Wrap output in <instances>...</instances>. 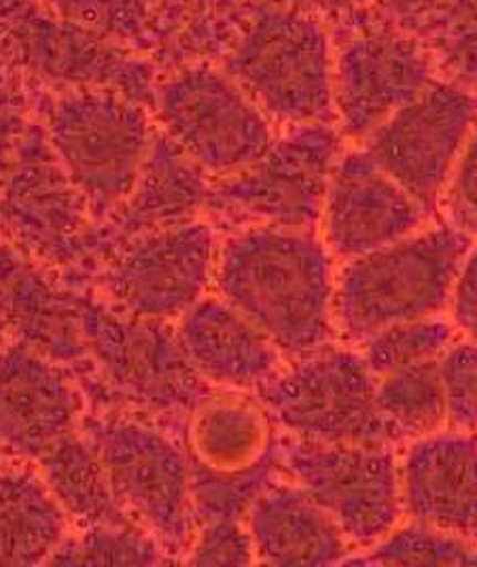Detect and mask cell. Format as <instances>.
<instances>
[{
  "label": "cell",
  "mask_w": 477,
  "mask_h": 567,
  "mask_svg": "<svg viewBox=\"0 0 477 567\" xmlns=\"http://www.w3.org/2000/svg\"><path fill=\"white\" fill-rule=\"evenodd\" d=\"M212 281L280 353L300 358L335 336V275L312 230L251 226L219 245Z\"/></svg>",
  "instance_id": "cell-1"
},
{
  "label": "cell",
  "mask_w": 477,
  "mask_h": 567,
  "mask_svg": "<svg viewBox=\"0 0 477 567\" xmlns=\"http://www.w3.org/2000/svg\"><path fill=\"white\" fill-rule=\"evenodd\" d=\"M219 64L272 124H335L333 43L323 18L247 0Z\"/></svg>",
  "instance_id": "cell-3"
},
{
  "label": "cell",
  "mask_w": 477,
  "mask_h": 567,
  "mask_svg": "<svg viewBox=\"0 0 477 567\" xmlns=\"http://www.w3.org/2000/svg\"><path fill=\"white\" fill-rule=\"evenodd\" d=\"M32 120L34 94L30 81L0 50V181L4 179Z\"/></svg>",
  "instance_id": "cell-34"
},
{
  "label": "cell",
  "mask_w": 477,
  "mask_h": 567,
  "mask_svg": "<svg viewBox=\"0 0 477 567\" xmlns=\"http://www.w3.org/2000/svg\"><path fill=\"white\" fill-rule=\"evenodd\" d=\"M2 465H4V451L0 449V467H2Z\"/></svg>",
  "instance_id": "cell-42"
},
{
  "label": "cell",
  "mask_w": 477,
  "mask_h": 567,
  "mask_svg": "<svg viewBox=\"0 0 477 567\" xmlns=\"http://www.w3.org/2000/svg\"><path fill=\"white\" fill-rule=\"evenodd\" d=\"M55 16L155 62L164 30L153 0H43Z\"/></svg>",
  "instance_id": "cell-27"
},
{
  "label": "cell",
  "mask_w": 477,
  "mask_h": 567,
  "mask_svg": "<svg viewBox=\"0 0 477 567\" xmlns=\"http://www.w3.org/2000/svg\"><path fill=\"white\" fill-rule=\"evenodd\" d=\"M444 78L477 92V22L428 50Z\"/></svg>",
  "instance_id": "cell-38"
},
{
  "label": "cell",
  "mask_w": 477,
  "mask_h": 567,
  "mask_svg": "<svg viewBox=\"0 0 477 567\" xmlns=\"http://www.w3.org/2000/svg\"><path fill=\"white\" fill-rule=\"evenodd\" d=\"M280 472L302 487L346 540L374 546L403 515L402 474L391 444L295 439L278 442Z\"/></svg>",
  "instance_id": "cell-12"
},
{
  "label": "cell",
  "mask_w": 477,
  "mask_h": 567,
  "mask_svg": "<svg viewBox=\"0 0 477 567\" xmlns=\"http://www.w3.org/2000/svg\"><path fill=\"white\" fill-rule=\"evenodd\" d=\"M37 462L41 478L69 520L73 518L85 529L136 523L115 495L94 442L81 430L58 440Z\"/></svg>",
  "instance_id": "cell-25"
},
{
  "label": "cell",
  "mask_w": 477,
  "mask_h": 567,
  "mask_svg": "<svg viewBox=\"0 0 477 567\" xmlns=\"http://www.w3.org/2000/svg\"><path fill=\"white\" fill-rule=\"evenodd\" d=\"M376 400L393 442L435 434L448 421L439 360L377 377Z\"/></svg>",
  "instance_id": "cell-26"
},
{
  "label": "cell",
  "mask_w": 477,
  "mask_h": 567,
  "mask_svg": "<svg viewBox=\"0 0 477 567\" xmlns=\"http://www.w3.org/2000/svg\"><path fill=\"white\" fill-rule=\"evenodd\" d=\"M69 538V516L41 474L24 465L0 467V566L48 564Z\"/></svg>",
  "instance_id": "cell-24"
},
{
  "label": "cell",
  "mask_w": 477,
  "mask_h": 567,
  "mask_svg": "<svg viewBox=\"0 0 477 567\" xmlns=\"http://www.w3.org/2000/svg\"><path fill=\"white\" fill-rule=\"evenodd\" d=\"M152 109L159 130L210 179L249 166L274 141L272 120L215 60L168 69Z\"/></svg>",
  "instance_id": "cell-10"
},
{
  "label": "cell",
  "mask_w": 477,
  "mask_h": 567,
  "mask_svg": "<svg viewBox=\"0 0 477 567\" xmlns=\"http://www.w3.org/2000/svg\"><path fill=\"white\" fill-rule=\"evenodd\" d=\"M173 561L138 523L117 527H87L66 538L48 564L53 566H159Z\"/></svg>",
  "instance_id": "cell-29"
},
{
  "label": "cell",
  "mask_w": 477,
  "mask_h": 567,
  "mask_svg": "<svg viewBox=\"0 0 477 567\" xmlns=\"http://www.w3.org/2000/svg\"><path fill=\"white\" fill-rule=\"evenodd\" d=\"M377 377L363 353L325 344L295 358L257 389L284 432L314 442L393 444L380 414Z\"/></svg>",
  "instance_id": "cell-11"
},
{
  "label": "cell",
  "mask_w": 477,
  "mask_h": 567,
  "mask_svg": "<svg viewBox=\"0 0 477 567\" xmlns=\"http://www.w3.org/2000/svg\"><path fill=\"white\" fill-rule=\"evenodd\" d=\"M2 336H4V330H2V328H0V349H2V347H4V344H2Z\"/></svg>",
  "instance_id": "cell-43"
},
{
  "label": "cell",
  "mask_w": 477,
  "mask_h": 567,
  "mask_svg": "<svg viewBox=\"0 0 477 567\" xmlns=\"http://www.w3.org/2000/svg\"><path fill=\"white\" fill-rule=\"evenodd\" d=\"M344 564L365 566H477V544L412 523L393 529L361 559Z\"/></svg>",
  "instance_id": "cell-30"
},
{
  "label": "cell",
  "mask_w": 477,
  "mask_h": 567,
  "mask_svg": "<svg viewBox=\"0 0 477 567\" xmlns=\"http://www.w3.org/2000/svg\"><path fill=\"white\" fill-rule=\"evenodd\" d=\"M333 50V109L344 136L365 141L435 79L433 55L416 37L370 9L342 20Z\"/></svg>",
  "instance_id": "cell-13"
},
{
  "label": "cell",
  "mask_w": 477,
  "mask_h": 567,
  "mask_svg": "<svg viewBox=\"0 0 477 567\" xmlns=\"http://www.w3.org/2000/svg\"><path fill=\"white\" fill-rule=\"evenodd\" d=\"M189 462L215 474H242L277 453L274 421L259 400L210 393L187 414Z\"/></svg>",
  "instance_id": "cell-23"
},
{
  "label": "cell",
  "mask_w": 477,
  "mask_h": 567,
  "mask_svg": "<svg viewBox=\"0 0 477 567\" xmlns=\"http://www.w3.org/2000/svg\"><path fill=\"white\" fill-rule=\"evenodd\" d=\"M476 126V90L435 78L414 101L382 122L365 138L363 150L433 213Z\"/></svg>",
  "instance_id": "cell-15"
},
{
  "label": "cell",
  "mask_w": 477,
  "mask_h": 567,
  "mask_svg": "<svg viewBox=\"0 0 477 567\" xmlns=\"http://www.w3.org/2000/svg\"><path fill=\"white\" fill-rule=\"evenodd\" d=\"M178 334L210 385L259 389L280 370V351L221 296L201 298L180 317Z\"/></svg>",
  "instance_id": "cell-21"
},
{
  "label": "cell",
  "mask_w": 477,
  "mask_h": 567,
  "mask_svg": "<svg viewBox=\"0 0 477 567\" xmlns=\"http://www.w3.org/2000/svg\"><path fill=\"white\" fill-rule=\"evenodd\" d=\"M0 50L48 92L113 90L152 109L159 66L55 16L43 0H0Z\"/></svg>",
  "instance_id": "cell-8"
},
{
  "label": "cell",
  "mask_w": 477,
  "mask_h": 567,
  "mask_svg": "<svg viewBox=\"0 0 477 567\" xmlns=\"http://www.w3.org/2000/svg\"><path fill=\"white\" fill-rule=\"evenodd\" d=\"M340 155L333 124L289 126L249 166L212 179L206 210L240 228L314 230Z\"/></svg>",
  "instance_id": "cell-9"
},
{
  "label": "cell",
  "mask_w": 477,
  "mask_h": 567,
  "mask_svg": "<svg viewBox=\"0 0 477 567\" xmlns=\"http://www.w3.org/2000/svg\"><path fill=\"white\" fill-rule=\"evenodd\" d=\"M453 326L477 342V247L463 259L450 298Z\"/></svg>",
  "instance_id": "cell-39"
},
{
  "label": "cell",
  "mask_w": 477,
  "mask_h": 567,
  "mask_svg": "<svg viewBox=\"0 0 477 567\" xmlns=\"http://www.w3.org/2000/svg\"><path fill=\"white\" fill-rule=\"evenodd\" d=\"M448 226L469 238L477 236V126L467 138L453 175L442 192Z\"/></svg>",
  "instance_id": "cell-36"
},
{
  "label": "cell",
  "mask_w": 477,
  "mask_h": 567,
  "mask_svg": "<svg viewBox=\"0 0 477 567\" xmlns=\"http://www.w3.org/2000/svg\"><path fill=\"white\" fill-rule=\"evenodd\" d=\"M255 557L268 566L344 564L349 540L338 523L293 481L277 478L247 513Z\"/></svg>",
  "instance_id": "cell-22"
},
{
  "label": "cell",
  "mask_w": 477,
  "mask_h": 567,
  "mask_svg": "<svg viewBox=\"0 0 477 567\" xmlns=\"http://www.w3.org/2000/svg\"><path fill=\"white\" fill-rule=\"evenodd\" d=\"M183 561L191 566H251L257 557L249 527L242 518L204 520Z\"/></svg>",
  "instance_id": "cell-35"
},
{
  "label": "cell",
  "mask_w": 477,
  "mask_h": 567,
  "mask_svg": "<svg viewBox=\"0 0 477 567\" xmlns=\"http://www.w3.org/2000/svg\"><path fill=\"white\" fill-rule=\"evenodd\" d=\"M0 236L73 289H92L104 259L94 219L43 122L32 120L0 181Z\"/></svg>",
  "instance_id": "cell-4"
},
{
  "label": "cell",
  "mask_w": 477,
  "mask_h": 567,
  "mask_svg": "<svg viewBox=\"0 0 477 567\" xmlns=\"http://www.w3.org/2000/svg\"><path fill=\"white\" fill-rule=\"evenodd\" d=\"M217 233L194 219L115 245L94 277L96 293L129 315L175 321L212 281Z\"/></svg>",
  "instance_id": "cell-14"
},
{
  "label": "cell",
  "mask_w": 477,
  "mask_h": 567,
  "mask_svg": "<svg viewBox=\"0 0 477 567\" xmlns=\"http://www.w3.org/2000/svg\"><path fill=\"white\" fill-rule=\"evenodd\" d=\"M83 291L62 284L0 236V328L75 377L87 368Z\"/></svg>",
  "instance_id": "cell-18"
},
{
  "label": "cell",
  "mask_w": 477,
  "mask_h": 567,
  "mask_svg": "<svg viewBox=\"0 0 477 567\" xmlns=\"http://www.w3.org/2000/svg\"><path fill=\"white\" fill-rule=\"evenodd\" d=\"M469 249L471 238L444 224L349 259L335 279V328L365 342L391 326L437 317L450 307Z\"/></svg>",
  "instance_id": "cell-5"
},
{
  "label": "cell",
  "mask_w": 477,
  "mask_h": 567,
  "mask_svg": "<svg viewBox=\"0 0 477 567\" xmlns=\"http://www.w3.org/2000/svg\"><path fill=\"white\" fill-rule=\"evenodd\" d=\"M215 11L224 18H234L238 13V9L247 2V0H210Z\"/></svg>",
  "instance_id": "cell-41"
},
{
  "label": "cell",
  "mask_w": 477,
  "mask_h": 567,
  "mask_svg": "<svg viewBox=\"0 0 477 567\" xmlns=\"http://www.w3.org/2000/svg\"><path fill=\"white\" fill-rule=\"evenodd\" d=\"M280 478L277 453L242 474H215L191 464V497L198 525L215 518H245L255 499Z\"/></svg>",
  "instance_id": "cell-31"
},
{
  "label": "cell",
  "mask_w": 477,
  "mask_h": 567,
  "mask_svg": "<svg viewBox=\"0 0 477 567\" xmlns=\"http://www.w3.org/2000/svg\"><path fill=\"white\" fill-rule=\"evenodd\" d=\"M421 207L365 150L340 155L326 185L321 226L326 249L354 259L418 233L427 221Z\"/></svg>",
  "instance_id": "cell-17"
},
{
  "label": "cell",
  "mask_w": 477,
  "mask_h": 567,
  "mask_svg": "<svg viewBox=\"0 0 477 567\" xmlns=\"http://www.w3.org/2000/svg\"><path fill=\"white\" fill-rule=\"evenodd\" d=\"M164 30L157 66L175 69L196 60H219L238 18H224L210 0H153Z\"/></svg>",
  "instance_id": "cell-28"
},
{
  "label": "cell",
  "mask_w": 477,
  "mask_h": 567,
  "mask_svg": "<svg viewBox=\"0 0 477 567\" xmlns=\"http://www.w3.org/2000/svg\"><path fill=\"white\" fill-rule=\"evenodd\" d=\"M266 2H274V4H287V7H295L308 11L317 18H333V20H346L354 13L363 11L372 0H266Z\"/></svg>",
  "instance_id": "cell-40"
},
{
  "label": "cell",
  "mask_w": 477,
  "mask_h": 567,
  "mask_svg": "<svg viewBox=\"0 0 477 567\" xmlns=\"http://www.w3.org/2000/svg\"><path fill=\"white\" fill-rule=\"evenodd\" d=\"M448 423L458 432H477V342L450 344L439 358Z\"/></svg>",
  "instance_id": "cell-33"
},
{
  "label": "cell",
  "mask_w": 477,
  "mask_h": 567,
  "mask_svg": "<svg viewBox=\"0 0 477 567\" xmlns=\"http://www.w3.org/2000/svg\"><path fill=\"white\" fill-rule=\"evenodd\" d=\"M85 414L83 389L71 368L24 342L0 349V449L37 462Z\"/></svg>",
  "instance_id": "cell-16"
},
{
  "label": "cell",
  "mask_w": 477,
  "mask_h": 567,
  "mask_svg": "<svg viewBox=\"0 0 477 567\" xmlns=\"http://www.w3.org/2000/svg\"><path fill=\"white\" fill-rule=\"evenodd\" d=\"M79 430L94 442L115 495L175 561L196 536L191 462L155 419L124 409L83 414Z\"/></svg>",
  "instance_id": "cell-7"
},
{
  "label": "cell",
  "mask_w": 477,
  "mask_h": 567,
  "mask_svg": "<svg viewBox=\"0 0 477 567\" xmlns=\"http://www.w3.org/2000/svg\"><path fill=\"white\" fill-rule=\"evenodd\" d=\"M83 338L87 368L76 381L98 409L170 419L212 393L173 321L129 315L85 289Z\"/></svg>",
  "instance_id": "cell-2"
},
{
  "label": "cell",
  "mask_w": 477,
  "mask_h": 567,
  "mask_svg": "<svg viewBox=\"0 0 477 567\" xmlns=\"http://www.w3.org/2000/svg\"><path fill=\"white\" fill-rule=\"evenodd\" d=\"M400 474L412 523L477 544V439L454 430L414 440Z\"/></svg>",
  "instance_id": "cell-19"
},
{
  "label": "cell",
  "mask_w": 477,
  "mask_h": 567,
  "mask_svg": "<svg viewBox=\"0 0 477 567\" xmlns=\"http://www.w3.org/2000/svg\"><path fill=\"white\" fill-rule=\"evenodd\" d=\"M456 0H372L380 20L416 37L427 48L446 13Z\"/></svg>",
  "instance_id": "cell-37"
},
{
  "label": "cell",
  "mask_w": 477,
  "mask_h": 567,
  "mask_svg": "<svg viewBox=\"0 0 477 567\" xmlns=\"http://www.w3.org/2000/svg\"><path fill=\"white\" fill-rule=\"evenodd\" d=\"M39 104L53 154L104 224L132 192L152 147L149 106L94 87L48 92Z\"/></svg>",
  "instance_id": "cell-6"
},
{
  "label": "cell",
  "mask_w": 477,
  "mask_h": 567,
  "mask_svg": "<svg viewBox=\"0 0 477 567\" xmlns=\"http://www.w3.org/2000/svg\"><path fill=\"white\" fill-rule=\"evenodd\" d=\"M210 183L212 179L189 155L162 130H155L132 192L101 224L104 258L127 238L200 219L208 205Z\"/></svg>",
  "instance_id": "cell-20"
},
{
  "label": "cell",
  "mask_w": 477,
  "mask_h": 567,
  "mask_svg": "<svg viewBox=\"0 0 477 567\" xmlns=\"http://www.w3.org/2000/svg\"><path fill=\"white\" fill-rule=\"evenodd\" d=\"M454 344V326L431 317L391 326L365 340L363 358L376 377L407 365L439 360Z\"/></svg>",
  "instance_id": "cell-32"
}]
</instances>
